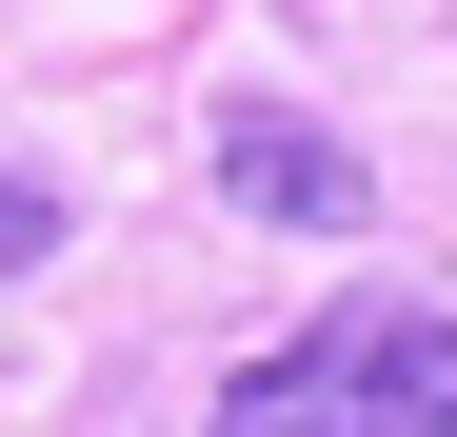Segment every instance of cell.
Listing matches in <instances>:
<instances>
[{
	"mask_svg": "<svg viewBox=\"0 0 457 437\" xmlns=\"http://www.w3.org/2000/svg\"><path fill=\"white\" fill-rule=\"evenodd\" d=\"M219 199H239V218H298V239H358V218H378V160L319 139L298 100H219Z\"/></svg>",
	"mask_w": 457,
	"mask_h": 437,
	"instance_id": "7a4b0ae2",
	"label": "cell"
},
{
	"mask_svg": "<svg viewBox=\"0 0 457 437\" xmlns=\"http://www.w3.org/2000/svg\"><path fill=\"white\" fill-rule=\"evenodd\" d=\"M40 259H60V199H40L21 160H0V278H40Z\"/></svg>",
	"mask_w": 457,
	"mask_h": 437,
	"instance_id": "3957f363",
	"label": "cell"
},
{
	"mask_svg": "<svg viewBox=\"0 0 457 437\" xmlns=\"http://www.w3.org/2000/svg\"><path fill=\"white\" fill-rule=\"evenodd\" d=\"M219 437H457V318L437 299H319L278 358L219 378Z\"/></svg>",
	"mask_w": 457,
	"mask_h": 437,
	"instance_id": "6da1fadb",
	"label": "cell"
}]
</instances>
